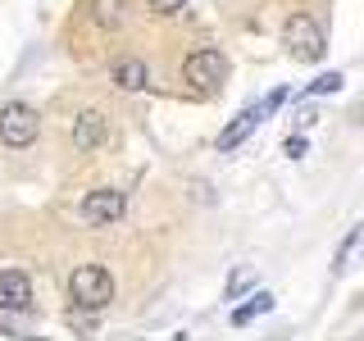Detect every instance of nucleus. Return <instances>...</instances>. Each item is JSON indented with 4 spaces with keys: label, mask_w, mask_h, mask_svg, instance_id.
I'll return each mask as SVG.
<instances>
[{
    "label": "nucleus",
    "mask_w": 364,
    "mask_h": 341,
    "mask_svg": "<svg viewBox=\"0 0 364 341\" xmlns=\"http://www.w3.org/2000/svg\"><path fill=\"white\" fill-rule=\"evenodd\" d=\"M269 310H273V296H269V291H255L246 305H237V310H232V323L246 328L250 318H259V314H269Z\"/></svg>",
    "instance_id": "nucleus-12"
},
{
    "label": "nucleus",
    "mask_w": 364,
    "mask_h": 341,
    "mask_svg": "<svg viewBox=\"0 0 364 341\" xmlns=\"http://www.w3.org/2000/svg\"><path fill=\"white\" fill-rule=\"evenodd\" d=\"M68 296H73V305H82V310H105V305L114 301L109 269H100V264L73 269V278H68Z\"/></svg>",
    "instance_id": "nucleus-1"
},
{
    "label": "nucleus",
    "mask_w": 364,
    "mask_h": 341,
    "mask_svg": "<svg viewBox=\"0 0 364 341\" xmlns=\"http://www.w3.org/2000/svg\"><path fill=\"white\" fill-rule=\"evenodd\" d=\"M41 132V119L32 105H23V100H9L5 109H0V141L14 146V151H23V146H32Z\"/></svg>",
    "instance_id": "nucleus-3"
},
{
    "label": "nucleus",
    "mask_w": 364,
    "mask_h": 341,
    "mask_svg": "<svg viewBox=\"0 0 364 341\" xmlns=\"http://www.w3.org/2000/svg\"><path fill=\"white\" fill-rule=\"evenodd\" d=\"M333 91H341V73H318L310 87H305V96H333Z\"/></svg>",
    "instance_id": "nucleus-15"
},
{
    "label": "nucleus",
    "mask_w": 364,
    "mask_h": 341,
    "mask_svg": "<svg viewBox=\"0 0 364 341\" xmlns=\"http://www.w3.org/2000/svg\"><path fill=\"white\" fill-rule=\"evenodd\" d=\"M228 77V60L223 50H196L187 55V64H182V82L187 87H200V91H214Z\"/></svg>",
    "instance_id": "nucleus-5"
},
{
    "label": "nucleus",
    "mask_w": 364,
    "mask_h": 341,
    "mask_svg": "<svg viewBox=\"0 0 364 341\" xmlns=\"http://www.w3.org/2000/svg\"><path fill=\"white\" fill-rule=\"evenodd\" d=\"M282 45H287L296 60L314 64V60H323L328 37H323V28H318V23H314L310 14H291L287 23H282Z\"/></svg>",
    "instance_id": "nucleus-2"
},
{
    "label": "nucleus",
    "mask_w": 364,
    "mask_h": 341,
    "mask_svg": "<svg viewBox=\"0 0 364 341\" xmlns=\"http://www.w3.org/2000/svg\"><path fill=\"white\" fill-rule=\"evenodd\" d=\"M114 82H119L123 91H141L146 82H151V68H146L141 60H119L114 64Z\"/></svg>",
    "instance_id": "nucleus-10"
},
{
    "label": "nucleus",
    "mask_w": 364,
    "mask_h": 341,
    "mask_svg": "<svg viewBox=\"0 0 364 341\" xmlns=\"http://www.w3.org/2000/svg\"><path fill=\"white\" fill-rule=\"evenodd\" d=\"M68 328H73L77 337H91L96 332V310H82V305H73V310H68V318H64Z\"/></svg>",
    "instance_id": "nucleus-13"
},
{
    "label": "nucleus",
    "mask_w": 364,
    "mask_h": 341,
    "mask_svg": "<svg viewBox=\"0 0 364 341\" xmlns=\"http://www.w3.org/2000/svg\"><path fill=\"white\" fill-rule=\"evenodd\" d=\"M250 278H255V273H250V269H237V278L228 282V301H237V296H242V291L250 287Z\"/></svg>",
    "instance_id": "nucleus-17"
},
{
    "label": "nucleus",
    "mask_w": 364,
    "mask_h": 341,
    "mask_svg": "<svg viewBox=\"0 0 364 341\" xmlns=\"http://www.w3.org/2000/svg\"><path fill=\"white\" fill-rule=\"evenodd\" d=\"M0 332H28V310H5L0 305Z\"/></svg>",
    "instance_id": "nucleus-14"
},
{
    "label": "nucleus",
    "mask_w": 364,
    "mask_h": 341,
    "mask_svg": "<svg viewBox=\"0 0 364 341\" xmlns=\"http://www.w3.org/2000/svg\"><path fill=\"white\" fill-rule=\"evenodd\" d=\"M91 18L100 23V28H119L123 23V9H128V0H87Z\"/></svg>",
    "instance_id": "nucleus-11"
},
{
    "label": "nucleus",
    "mask_w": 364,
    "mask_h": 341,
    "mask_svg": "<svg viewBox=\"0 0 364 341\" xmlns=\"http://www.w3.org/2000/svg\"><path fill=\"white\" fill-rule=\"evenodd\" d=\"M0 305L5 310H32V282L23 269H0Z\"/></svg>",
    "instance_id": "nucleus-7"
},
{
    "label": "nucleus",
    "mask_w": 364,
    "mask_h": 341,
    "mask_svg": "<svg viewBox=\"0 0 364 341\" xmlns=\"http://www.w3.org/2000/svg\"><path fill=\"white\" fill-rule=\"evenodd\" d=\"M151 5V14H159V18H178L182 9H187V0H146Z\"/></svg>",
    "instance_id": "nucleus-16"
},
{
    "label": "nucleus",
    "mask_w": 364,
    "mask_h": 341,
    "mask_svg": "<svg viewBox=\"0 0 364 341\" xmlns=\"http://www.w3.org/2000/svg\"><path fill=\"white\" fill-rule=\"evenodd\" d=\"M123 214H128V196L114 191V187H100L82 200V223H91V227H109V223H119Z\"/></svg>",
    "instance_id": "nucleus-6"
},
{
    "label": "nucleus",
    "mask_w": 364,
    "mask_h": 341,
    "mask_svg": "<svg viewBox=\"0 0 364 341\" xmlns=\"http://www.w3.org/2000/svg\"><path fill=\"white\" fill-rule=\"evenodd\" d=\"M364 264V223H355L346 232V242L337 246V255H333V273H350V269H360Z\"/></svg>",
    "instance_id": "nucleus-9"
},
{
    "label": "nucleus",
    "mask_w": 364,
    "mask_h": 341,
    "mask_svg": "<svg viewBox=\"0 0 364 341\" xmlns=\"http://www.w3.org/2000/svg\"><path fill=\"white\" fill-rule=\"evenodd\" d=\"M68 136H73L77 151H96V146L105 141V114H100V109H82L73 119V128H68Z\"/></svg>",
    "instance_id": "nucleus-8"
},
{
    "label": "nucleus",
    "mask_w": 364,
    "mask_h": 341,
    "mask_svg": "<svg viewBox=\"0 0 364 341\" xmlns=\"http://www.w3.org/2000/svg\"><path fill=\"white\" fill-rule=\"evenodd\" d=\"M282 100H287V91H273V96H264V100H259V105H250V109H242V114H237V119H232V123H228V128L219 132V151H237V146H242L246 136L255 132L259 123H264L269 114H273V109L282 105Z\"/></svg>",
    "instance_id": "nucleus-4"
},
{
    "label": "nucleus",
    "mask_w": 364,
    "mask_h": 341,
    "mask_svg": "<svg viewBox=\"0 0 364 341\" xmlns=\"http://www.w3.org/2000/svg\"><path fill=\"white\" fill-rule=\"evenodd\" d=\"M282 151H287L291 159H301L305 155V136H287V146H282Z\"/></svg>",
    "instance_id": "nucleus-18"
}]
</instances>
